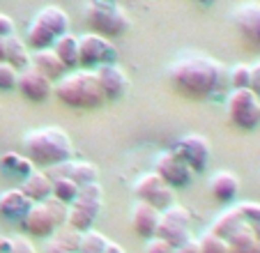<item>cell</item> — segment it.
Segmentation results:
<instances>
[{
	"mask_svg": "<svg viewBox=\"0 0 260 253\" xmlns=\"http://www.w3.org/2000/svg\"><path fill=\"white\" fill-rule=\"evenodd\" d=\"M168 83L180 97L205 102L226 90L228 69L205 53H184L168 67Z\"/></svg>",
	"mask_w": 260,
	"mask_h": 253,
	"instance_id": "cell-1",
	"label": "cell"
},
{
	"mask_svg": "<svg viewBox=\"0 0 260 253\" xmlns=\"http://www.w3.org/2000/svg\"><path fill=\"white\" fill-rule=\"evenodd\" d=\"M25 156L32 161L35 168H55L74 156L72 138L60 126H40L23 136Z\"/></svg>",
	"mask_w": 260,
	"mask_h": 253,
	"instance_id": "cell-2",
	"label": "cell"
},
{
	"mask_svg": "<svg viewBox=\"0 0 260 253\" xmlns=\"http://www.w3.org/2000/svg\"><path fill=\"white\" fill-rule=\"evenodd\" d=\"M53 94L67 108H81V111H97L106 104L97 74L90 69L64 74L60 81H55Z\"/></svg>",
	"mask_w": 260,
	"mask_h": 253,
	"instance_id": "cell-3",
	"label": "cell"
},
{
	"mask_svg": "<svg viewBox=\"0 0 260 253\" xmlns=\"http://www.w3.org/2000/svg\"><path fill=\"white\" fill-rule=\"evenodd\" d=\"M69 33V14L58 5H46L35 14L32 23L25 35V44L28 49L40 51L51 49L55 44V39Z\"/></svg>",
	"mask_w": 260,
	"mask_h": 253,
	"instance_id": "cell-4",
	"label": "cell"
},
{
	"mask_svg": "<svg viewBox=\"0 0 260 253\" xmlns=\"http://www.w3.org/2000/svg\"><path fill=\"white\" fill-rule=\"evenodd\" d=\"M85 21L90 25V33H97L102 37H122L129 33L132 21L127 12L115 3L108 0H92L85 7Z\"/></svg>",
	"mask_w": 260,
	"mask_h": 253,
	"instance_id": "cell-5",
	"label": "cell"
},
{
	"mask_svg": "<svg viewBox=\"0 0 260 253\" xmlns=\"http://www.w3.org/2000/svg\"><path fill=\"white\" fill-rule=\"evenodd\" d=\"M102 207H104V189H102V184L94 182V184L83 186V189H79L76 200L69 205L67 226L81 230V233L94 228V221H97V216L102 214Z\"/></svg>",
	"mask_w": 260,
	"mask_h": 253,
	"instance_id": "cell-6",
	"label": "cell"
},
{
	"mask_svg": "<svg viewBox=\"0 0 260 253\" xmlns=\"http://www.w3.org/2000/svg\"><path fill=\"white\" fill-rule=\"evenodd\" d=\"M226 113L233 126L242 132H253L260 126V97L249 88L231 90L226 97Z\"/></svg>",
	"mask_w": 260,
	"mask_h": 253,
	"instance_id": "cell-7",
	"label": "cell"
},
{
	"mask_svg": "<svg viewBox=\"0 0 260 253\" xmlns=\"http://www.w3.org/2000/svg\"><path fill=\"white\" fill-rule=\"evenodd\" d=\"M154 237H161L164 242H168L173 248H180L182 244H187L189 239H193L189 209L182 207V205H175V203L164 209Z\"/></svg>",
	"mask_w": 260,
	"mask_h": 253,
	"instance_id": "cell-8",
	"label": "cell"
},
{
	"mask_svg": "<svg viewBox=\"0 0 260 253\" xmlns=\"http://www.w3.org/2000/svg\"><path fill=\"white\" fill-rule=\"evenodd\" d=\"M118 60V51L111 44V39L97 33H88L79 37V67L94 72L104 65H113Z\"/></svg>",
	"mask_w": 260,
	"mask_h": 253,
	"instance_id": "cell-9",
	"label": "cell"
},
{
	"mask_svg": "<svg viewBox=\"0 0 260 253\" xmlns=\"http://www.w3.org/2000/svg\"><path fill=\"white\" fill-rule=\"evenodd\" d=\"M134 196H136L138 200H143V203L157 207L159 212H164L166 207H171L173 200H175L173 189L154 171L138 177L136 184H134Z\"/></svg>",
	"mask_w": 260,
	"mask_h": 253,
	"instance_id": "cell-10",
	"label": "cell"
},
{
	"mask_svg": "<svg viewBox=\"0 0 260 253\" xmlns=\"http://www.w3.org/2000/svg\"><path fill=\"white\" fill-rule=\"evenodd\" d=\"M173 152H175V154L191 168L193 175H196V173H203L207 168V161H210V154H212V145L201 134H189V136H182L180 141L175 143Z\"/></svg>",
	"mask_w": 260,
	"mask_h": 253,
	"instance_id": "cell-11",
	"label": "cell"
},
{
	"mask_svg": "<svg viewBox=\"0 0 260 253\" xmlns=\"http://www.w3.org/2000/svg\"><path fill=\"white\" fill-rule=\"evenodd\" d=\"M154 173L166 182L171 189H184V186L191 184L193 173L175 152H161V154L154 159Z\"/></svg>",
	"mask_w": 260,
	"mask_h": 253,
	"instance_id": "cell-12",
	"label": "cell"
},
{
	"mask_svg": "<svg viewBox=\"0 0 260 253\" xmlns=\"http://www.w3.org/2000/svg\"><path fill=\"white\" fill-rule=\"evenodd\" d=\"M233 25L242 35L246 44H251L253 49H260V3L258 0H249L242 3L233 10L231 14Z\"/></svg>",
	"mask_w": 260,
	"mask_h": 253,
	"instance_id": "cell-13",
	"label": "cell"
},
{
	"mask_svg": "<svg viewBox=\"0 0 260 253\" xmlns=\"http://www.w3.org/2000/svg\"><path fill=\"white\" fill-rule=\"evenodd\" d=\"M16 90L23 94L28 102L32 104H42L53 94V81L40 74L37 69L25 67L23 72H19V83H16Z\"/></svg>",
	"mask_w": 260,
	"mask_h": 253,
	"instance_id": "cell-14",
	"label": "cell"
},
{
	"mask_svg": "<svg viewBox=\"0 0 260 253\" xmlns=\"http://www.w3.org/2000/svg\"><path fill=\"white\" fill-rule=\"evenodd\" d=\"M99 78V85H102V92L106 97V102H118L127 94L129 90V76L124 74V69L120 65H104V67H97L94 69Z\"/></svg>",
	"mask_w": 260,
	"mask_h": 253,
	"instance_id": "cell-15",
	"label": "cell"
},
{
	"mask_svg": "<svg viewBox=\"0 0 260 253\" xmlns=\"http://www.w3.org/2000/svg\"><path fill=\"white\" fill-rule=\"evenodd\" d=\"M49 175H51V177H67V180H72L74 184L79 186V189H83V186L99 182L97 166L90 164V161H83V159H79V161H76V159L64 161V164H60V166H55V168H51Z\"/></svg>",
	"mask_w": 260,
	"mask_h": 253,
	"instance_id": "cell-16",
	"label": "cell"
},
{
	"mask_svg": "<svg viewBox=\"0 0 260 253\" xmlns=\"http://www.w3.org/2000/svg\"><path fill=\"white\" fill-rule=\"evenodd\" d=\"M129 221H132V230L147 239H152L157 235V228H159V221H161V212L152 205L143 203V200H136V205L132 207V214H129Z\"/></svg>",
	"mask_w": 260,
	"mask_h": 253,
	"instance_id": "cell-17",
	"label": "cell"
},
{
	"mask_svg": "<svg viewBox=\"0 0 260 253\" xmlns=\"http://www.w3.org/2000/svg\"><path fill=\"white\" fill-rule=\"evenodd\" d=\"M21 228L30 237H53L55 233V221L49 214V209L44 207V203H37L28 209V214L21 219Z\"/></svg>",
	"mask_w": 260,
	"mask_h": 253,
	"instance_id": "cell-18",
	"label": "cell"
},
{
	"mask_svg": "<svg viewBox=\"0 0 260 253\" xmlns=\"http://www.w3.org/2000/svg\"><path fill=\"white\" fill-rule=\"evenodd\" d=\"M210 194L221 205L233 203L240 196V177L231 171H216L210 177Z\"/></svg>",
	"mask_w": 260,
	"mask_h": 253,
	"instance_id": "cell-19",
	"label": "cell"
},
{
	"mask_svg": "<svg viewBox=\"0 0 260 253\" xmlns=\"http://www.w3.org/2000/svg\"><path fill=\"white\" fill-rule=\"evenodd\" d=\"M0 62H7L16 69L23 72L25 67H30V49L21 37L12 35V37L0 39Z\"/></svg>",
	"mask_w": 260,
	"mask_h": 253,
	"instance_id": "cell-20",
	"label": "cell"
},
{
	"mask_svg": "<svg viewBox=\"0 0 260 253\" xmlns=\"http://www.w3.org/2000/svg\"><path fill=\"white\" fill-rule=\"evenodd\" d=\"M21 191L30 198V203L37 205V203H44L53 196V180H51L49 173L44 171H32L25 180H21Z\"/></svg>",
	"mask_w": 260,
	"mask_h": 253,
	"instance_id": "cell-21",
	"label": "cell"
},
{
	"mask_svg": "<svg viewBox=\"0 0 260 253\" xmlns=\"http://www.w3.org/2000/svg\"><path fill=\"white\" fill-rule=\"evenodd\" d=\"M30 207L32 203L21 189H10L0 196V216L5 221H21Z\"/></svg>",
	"mask_w": 260,
	"mask_h": 253,
	"instance_id": "cell-22",
	"label": "cell"
},
{
	"mask_svg": "<svg viewBox=\"0 0 260 253\" xmlns=\"http://www.w3.org/2000/svg\"><path fill=\"white\" fill-rule=\"evenodd\" d=\"M30 67L37 69L40 74H44L49 81H60L64 76V65L58 60L53 49H40V51H32L30 53Z\"/></svg>",
	"mask_w": 260,
	"mask_h": 253,
	"instance_id": "cell-23",
	"label": "cell"
},
{
	"mask_svg": "<svg viewBox=\"0 0 260 253\" xmlns=\"http://www.w3.org/2000/svg\"><path fill=\"white\" fill-rule=\"evenodd\" d=\"M242 226H244V219H242L240 209L231 207V209H226V212H221V214L212 221L210 233H214L216 237H221V239H226L228 242V239H231L233 235L242 228Z\"/></svg>",
	"mask_w": 260,
	"mask_h": 253,
	"instance_id": "cell-24",
	"label": "cell"
},
{
	"mask_svg": "<svg viewBox=\"0 0 260 253\" xmlns=\"http://www.w3.org/2000/svg\"><path fill=\"white\" fill-rule=\"evenodd\" d=\"M58 55V60L64 65V69H79V37L72 33L62 35L55 39V44L51 46Z\"/></svg>",
	"mask_w": 260,
	"mask_h": 253,
	"instance_id": "cell-25",
	"label": "cell"
},
{
	"mask_svg": "<svg viewBox=\"0 0 260 253\" xmlns=\"http://www.w3.org/2000/svg\"><path fill=\"white\" fill-rule=\"evenodd\" d=\"M228 253H260V242L246 224L228 239Z\"/></svg>",
	"mask_w": 260,
	"mask_h": 253,
	"instance_id": "cell-26",
	"label": "cell"
},
{
	"mask_svg": "<svg viewBox=\"0 0 260 253\" xmlns=\"http://www.w3.org/2000/svg\"><path fill=\"white\" fill-rule=\"evenodd\" d=\"M0 166H3V171H5L7 175L21 177V180H25V177L35 171L32 161L25 154H16V152H7V154L3 156V161H0Z\"/></svg>",
	"mask_w": 260,
	"mask_h": 253,
	"instance_id": "cell-27",
	"label": "cell"
},
{
	"mask_svg": "<svg viewBox=\"0 0 260 253\" xmlns=\"http://www.w3.org/2000/svg\"><path fill=\"white\" fill-rule=\"evenodd\" d=\"M108 246V237L104 233H99V230L90 228L85 230L83 235H81V242H79V248H76V253H104Z\"/></svg>",
	"mask_w": 260,
	"mask_h": 253,
	"instance_id": "cell-28",
	"label": "cell"
},
{
	"mask_svg": "<svg viewBox=\"0 0 260 253\" xmlns=\"http://www.w3.org/2000/svg\"><path fill=\"white\" fill-rule=\"evenodd\" d=\"M240 209L244 224L251 228V233L255 235V239L260 242V203H251V200H244V203L235 205Z\"/></svg>",
	"mask_w": 260,
	"mask_h": 253,
	"instance_id": "cell-29",
	"label": "cell"
},
{
	"mask_svg": "<svg viewBox=\"0 0 260 253\" xmlns=\"http://www.w3.org/2000/svg\"><path fill=\"white\" fill-rule=\"evenodd\" d=\"M81 230H76V228H72V226H67V224H62V226H58L55 228V233H53V242L55 244H60V246H64V248H69V251H76L79 248V242H81Z\"/></svg>",
	"mask_w": 260,
	"mask_h": 253,
	"instance_id": "cell-30",
	"label": "cell"
},
{
	"mask_svg": "<svg viewBox=\"0 0 260 253\" xmlns=\"http://www.w3.org/2000/svg\"><path fill=\"white\" fill-rule=\"evenodd\" d=\"M228 85L233 90H242V88L251 90V65L237 62L235 67L228 69Z\"/></svg>",
	"mask_w": 260,
	"mask_h": 253,
	"instance_id": "cell-31",
	"label": "cell"
},
{
	"mask_svg": "<svg viewBox=\"0 0 260 253\" xmlns=\"http://www.w3.org/2000/svg\"><path fill=\"white\" fill-rule=\"evenodd\" d=\"M53 180V198L62 200V203L72 205L74 200H76V196H79V186L74 184L72 180H67V177H51Z\"/></svg>",
	"mask_w": 260,
	"mask_h": 253,
	"instance_id": "cell-32",
	"label": "cell"
},
{
	"mask_svg": "<svg viewBox=\"0 0 260 253\" xmlns=\"http://www.w3.org/2000/svg\"><path fill=\"white\" fill-rule=\"evenodd\" d=\"M198 246H201V253H228V242L216 237L210 230L198 237Z\"/></svg>",
	"mask_w": 260,
	"mask_h": 253,
	"instance_id": "cell-33",
	"label": "cell"
},
{
	"mask_svg": "<svg viewBox=\"0 0 260 253\" xmlns=\"http://www.w3.org/2000/svg\"><path fill=\"white\" fill-rule=\"evenodd\" d=\"M19 83V72L12 65L0 62V92H12Z\"/></svg>",
	"mask_w": 260,
	"mask_h": 253,
	"instance_id": "cell-34",
	"label": "cell"
},
{
	"mask_svg": "<svg viewBox=\"0 0 260 253\" xmlns=\"http://www.w3.org/2000/svg\"><path fill=\"white\" fill-rule=\"evenodd\" d=\"M44 207L49 209V214L53 216L55 226L67 224V212H69V205L67 203H62V200H58V198H53V196H51L49 200H44Z\"/></svg>",
	"mask_w": 260,
	"mask_h": 253,
	"instance_id": "cell-35",
	"label": "cell"
},
{
	"mask_svg": "<svg viewBox=\"0 0 260 253\" xmlns=\"http://www.w3.org/2000/svg\"><path fill=\"white\" fill-rule=\"evenodd\" d=\"M7 253H37V248L28 237L14 235V237H10V251Z\"/></svg>",
	"mask_w": 260,
	"mask_h": 253,
	"instance_id": "cell-36",
	"label": "cell"
},
{
	"mask_svg": "<svg viewBox=\"0 0 260 253\" xmlns=\"http://www.w3.org/2000/svg\"><path fill=\"white\" fill-rule=\"evenodd\" d=\"M145 253H175V248L168 242H164L161 237H152V239H147Z\"/></svg>",
	"mask_w": 260,
	"mask_h": 253,
	"instance_id": "cell-37",
	"label": "cell"
},
{
	"mask_svg": "<svg viewBox=\"0 0 260 253\" xmlns=\"http://www.w3.org/2000/svg\"><path fill=\"white\" fill-rule=\"evenodd\" d=\"M16 35V23L7 14H0V39Z\"/></svg>",
	"mask_w": 260,
	"mask_h": 253,
	"instance_id": "cell-38",
	"label": "cell"
},
{
	"mask_svg": "<svg viewBox=\"0 0 260 253\" xmlns=\"http://www.w3.org/2000/svg\"><path fill=\"white\" fill-rule=\"evenodd\" d=\"M251 90L260 97V60L255 65H251Z\"/></svg>",
	"mask_w": 260,
	"mask_h": 253,
	"instance_id": "cell-39",
	"label": "cell"
},
{
	"mask_svg": "<svg viewBox=\"0 0 260 253\" xmlns=\"http://www.w3.org/2000/svg\"><path fill=\"white\" fill-rule=\"evenodd\" d=\"M175 253H201V246H198V239H189L187 244H182L180 248H175Z\"/></svg>",
	"mask_w": 260,
	"mask_h": 253,
	"instance_id": "cell-40",
	"label": "cell"
},
{
	"mask_svg": "<svg viewBox=\"0 0 260 253\" xmlns=\"http://www.w3.org/2000/svg\"><path fill=\"white\" fill-rule=\"evenodd\" d=\"M44 253H76V251H69V248L55 244L53 239H49V242H46V246H44Z\"/></svg>",
	"mask_w": 260,
	"mask_h": 253,
	"instance_id": "cell-41",
	"label": "cell"
},
{
	"mask_svg": "<svg viewBox=\"0 0 260 253\" xmlns=\"http://www.w3.org/2000/svg\"><path fill=\"white\" fill-rule=\"evenodd\" d=\"M104 253H124V248L120 246V244H115V242H108V246H106V251Z\"/></svg>",
	"mask_w": 260,
	"mask_h": 253,
	"instance_id": "cell-42",
	"label": "cell"
},
{
	"mask_svg": "<svg viewBox=\"0 0 260 253\" xmlns=\"http://www.w3.org/2000/svg\"><path fill=\"white\" fill-rule=\"evenodd\" d=\"M7 251H10V237L0 235V253H7Z\"/></svg>",
	"mask_w": 260,
	"mask_h": 253,
	"instance_id": "cell-43",
	"label": "cell"
},
{
	"mask_svg": "<svg viewBox=\"0 0 260 253\" xmlns=\"http://www.w3.org/2000/svg\"><path fill=\"white\" fill-rule=\"evenodd\" d=\"M196 3H201V5H212L214 0H196Z\"/></svg>",
	"mask_w": 260,
	"mask_h": 253,
	"instance_id": "cell-44",
	"label": "cell"
}]
</instances>
